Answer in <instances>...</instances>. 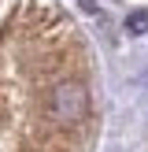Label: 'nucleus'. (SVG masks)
<instances>
[{"mask_svg":"<svg viewBox=\"0 0 148 152\" xmlns=\"http://www.w3.org/2000/svg\"><path fill=\"white\" fill-rule=\"evenodd\" d=\"M130 30H148V15H133V19H130Z\"/></svg>","mask_w":148,"mask_h":152,"instance_id":"obj_1","label":"nucleus"}]
</instances>
